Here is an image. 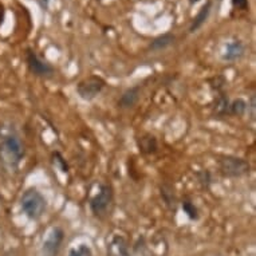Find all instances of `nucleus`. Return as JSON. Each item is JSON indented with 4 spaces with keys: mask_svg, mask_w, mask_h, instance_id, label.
<instances>
[{
    "mask_svg": "<svg viewBox=\"0 0 256 256\" xmlns=\"http://www.w3.org/2000/svg\"><path fill=\"white\" fill-rule=\"evenodd\" d=\"M26 64L28 72L36 78H42V80H51L55 76L54 66L48 63L46 59L40 58L34 50L26 51Z\"/></svg>",
    "mask_w": 256,
    "mask_h": 256,
    "instance_id": "obj_5",
    "label": "nucleus"
},
{
    "mask_svg": "<svg viewBox=\"0 0 256 256\" xmlns=\"http://www.w3.org/2000/svg\"><path fill=\"white\" fill-rule=\"evenodd\" d=\"M247 114V101L243 98H236L230 104V116L242 117Z\"/></svg>",
    "mask_w": 256,
    "mask_h": 256,
    "instance_id": "obj_16",
    "label": "nucleus"
},
{
    "mask_svg": "<svg viewBox=\"0 0 256 256\" xmlns=\"http://www.w3.org/2000/svg\"><path fill=\"white\" fill-rule=\"evenodd\" d=\"M181 208L184 210V214H186V218L189 220H198L200 218V212H198V208L194 204V202H190L189 198L184 200L181 202Z\"/></svg>",
    "mask_w": 256,
    "mask_h": 256,
    "instance_id": "obj_17",
    "label": "nucleus"
},
{
    "mask_svg": "<svg viewBox=\"0 0 256 256\" xmlns=\"http://www.w3.org/2000/svg\"><path fill=\"white\" fill-rule=\"evenodd\" d=\"M50 3H51V0H38L39 7H40L43 11H47V10H48V7H50Z\"/></svg>",
    "mask_w": 256,
    "mask_h": 256,
    "instance_id": "obj_23",
    "label": "nucleus"
},
{
    "mask_svg": "<svg viewBox=\"0 0 256 256\" xmlns=\"http://www.w3.org/2000/svg\"><path fill=\"white\" fill-rule=\"evenodd\" d=\"M24 154L26 148L20 136L14 130L0 133V165L4 170L16 172Z\"/></svg>",
    "mask_w": 256,
    "mask_h": 256,
    "instance_id": "obj_1",
    "label": "nucleus"
},
{
    "mask_svg": "<svg viewBox=\"0 0 256 256\" xmlns=\"http://www.w3.org/2000/svg\"><path fill=\"white\" fill-rule=\"evenodd\" d=\"M108 256H132L128 240L121 235L112 236L108 243Z\"/></svg>",
    "mask_w": 256,
    "mask_h": 256,
    "instance_id": "obj_9",
    "label": "nucleus"
},
{
    "mask_svg": "<svg viewBox=\"0 0 256 256\" xmlns=\"http://www.w3.org/2000/svg\"><path fill=\"white\" fill-rule=\"evenodd\" d=\"M218 172L227 178H239L251 172V165L247 160L236 156H222L218 160Z\"/></svg>",
    "mask_w": 256,
    "mask_h": 256,
    "instance_id": "obj_3",
    "label": "nucleus"
},
{
    "mask_svg": "<svg viewBox=\"0 0 256 256\" xmlns=\"http://www.w3.org/2000/svg\"><path fill=\"white\" fill-rule=\"evenodd\" d=\"M198 0H189V4L192 6V4H194V3H198Z\"/></svg>",
    "mask_w": 256,
    "mask_h": 256,
    "instance_id": "obj_25",
    "label": "nucleus"
},
{
    "mask_svg": "<svg viewBox=\"0 0 256 256\" xmlns=\"http://www.w3.org/2000/svg\"><path fill=\"white\" fill-rule=\"evenodd\" d=\"M230 98L224 92H218V97L214 100V114L218 117H224V116H230Z\"/></svg>",
    "mask_w": 256,
    "mask_h": 256,
    "instance_id": "obj_13",
    "label": "nucleus"
},
{
    "mask_svg": "<svg viewBox=\"0 0 256 256\" xmlns=\"http://www.w3.org/2000/svg\"><path fill=\"white\" fill-rule=\"evenodd\" d=\"M20 210L22 214L26 218L32 222H36L46 214L47 210V198L43 196L42 192L31 186L26 189L20 198Z\"/></svg>",
    "mask_w": 256,
    "mask_h": 256,
    "instance_id": "obj_2",
    "label": "nucleus"
},
{
    "mask_svg": "<svg viewBox=\"0 0 256 256\" xmlns=\"http://www.w3.org/2000/svg\"><path fill=\"white\" fill-rule=\"evenodd\" d=\"M248 0H232V7L234 10H239V11H247L248 10Z\"/></svg>",
    "mask_w": 256,
    "mask_h": 256,
    "instance_id": "obj_22",
    "label": "nucleus"
},
{
    "mask_svg": "<svg viewBox=\"0 0 256 256\" xmlns=\"http://www.w3.org/2000/svg\"><path fill=\"white\" fill-rule=\"evenodd\" d=\"M176 42V36L170 32H166L164 35H160L157 38H154L152 40L150 46H149V50L152 51H162L165 48H168Z\"/></svg>",
    "mask_w": 256,
    "mask_h": 256,
    "instance_id": "obj_14",
    "label": "nucleus"
},
{
    "mask_svg": "<svg viewBox=\"0 0 256 256\" xmlns=\"http://www.w3.org/2000/svg\"><path fill=\"white\" fill-rule=\"evenodd\" d=\"M137 146L142 154H153L158 149V142L154 136L144 134L137 138Z\"/></svg>",
    "mask_w": 256,
    "mask_h": 256,
    "instance_id": "obj_12",
    "label": "nucleus"
},
{
    "mask_svg": "<svg viewBox=\"0 0 256 256\" xmlns=\"http://www.w3.org/2000/svg\"><path fill=\"white\" fill-rule=\"evenodd\" d=\"M97 2H102V0H97Z\"/></svg>",
    "mask_w": 256,
    "mask_h": 256,
    "instance_id": "obj_26",
    "label": "nucleus"
},
{
    "mask_svg": "<svg viewBox=\"0 0 256 256\" xmlns=\"http://www.w3.org/2000/svg\"><path fill=\"white\" fill-rule=\"evenodd\" d=\"M51 162H52V165H54L55 168L59 169L62 173H68V170H70V166H68V161L63 157L62 153H59V152H54V153L51 154Z\"/></svg>",
    "mask_w": 256,
    "mask_h": 256,
    "instance_id": "obj_18",
    "label": "nucleus"
},
{
    "mask_svg": "<svg viewBox=\"0 0 256 256\" xmlns=\"http://www.w3.org/2000/svg\"><path fill=\"white\" fill-rule=\"evenodd\" d=\"M255 110H256V102H255V94H252L250 97V101L247 102V113L250 114L252 121H255Z\"/></svg>",
    "mask_w": 256,
    "mask_h": 256,
    "instance_id": "obj_21",
    "label": "nucleus"
},
{
    "mask_svg": "<svg viewBox=\"0 0 256 256\" xmlns=\"http://www.w3.org/2000/svg\"><path fill=\"white\" fill-rule=\"evenodd\" d=\"M140 96H141V86L136 84L132 88H126L125 92H122V96L118 100L117 105L120 109H130L138 102Z\"/></svg>",
    "mask_w": 256,
    "mask_h": 256,
    "instance_id": "obj_10",
    "label": "nucleus"
},
{
    "mask_svg": "<svg viewBox=\"0 0 256 256\" xmlns=\"http://www.w3.org/2000/svg\"><path fill=\"white\" fill-rule=\"evenodd\" d=\"M161 198H162V202L166 206H168L170 210H177V198L176 194H174V189L170 186V185H164L161 186Z\"/></svg>",
    "mask_w": 256,
    "mask_h": 256,
    "instance_id": "obj_15",
    "label": "nucleus"
},
{
    "mask_svg": "<svg viewBox=\"0 0 256 256\" xmlns=\"http://www.w3.org/2000/svg\"><path fill=\"white\" fill-rule=\"evenodd\" d=\"M210 8H212V2L208 0L206 4L200 8L198 15L194 18V20H192L190 26H189V32H190V34H194L196 31H198L202 26L206 24V22L208 20V18H210Z\"/></svg>",
    "mask_w": 256,
    "mask_h": 256,
    "instance_id": "obj_11",
    "label": "nucleus"
},
{
    "mask_svg": "<svg viewBox=\"0 0 256 256\" xmlns=\"http://www.w3.org/2000/svg\"><path fill=\"white\" fill-rule=\"evenodd\" d=\"M114 192L112 185L109 184H102L100 186V190H98L97 194H94L92 198H90V202H88V206H90V210L92 214L96 216V218H105L108 212L110 210V206L113 202Z\"/></svg>",
    "mask_w": 256,
    "mask_h": 256,
    "instance_id": "obj_4",
    "label": "nucleus"
},
{
    "mask_svg": "<svg viewBox=\"0 0 256 256\" xmlns=\"http://www.w3.org/2000/svg\"><path fill=\"white\" fill-rule=\"evenodd\" d=\"M196 178H198V184L202 185V188L210 189L214 180H212V173L210 170H198L196 173Z\"/></svg>",
    "mask_w": 256,
    "mask_h": 256,
    "instance_id": "obj_19",
    "label": "nucleus"
},
{
    "mask_svg": "<svg viewBox=\"0 0 256 256\" xmlns=\"http://www.w3.org/2000/svg\"><path fill=\"white\" fill-rule=\"evenodd\" d=\"M246 55V44L240 39H234L226 44V48L222 51V59L224 62H235L239 60Z\"/></svg>",
    "mask_w": 256,
    "mask_h": 256,
    "instance_id": "obj_8",
    "label": "nucleus"
},
{
    "mask_svg": "<svg viewBox=\"0 0 256 256\" xmlns=\"http://www.w3.org/2000/svg\"><path fill=\"white\" fill-rule=\"evenodd\" d=\"M68 256H92V250L88 244H80L78 247L70 248Z\"/></svg>",
    "mask_w": 256,
    "mask_h": 256,
    "instance_id": "obj_20",
    "label": "nucleus"
},
{
    "mask_svg": "<svg viewBox=\"0 0 256 256\" xmlns=\"http://www.w3.org/2000/svg\"><path fill=\"white\" fill-rule=\"evenodd\" d=\"M2 22H3V7L0 6V24H2Z\"/></svg>",
    "mask_w": 256,
    "mask_h": 256,
    "instance_id": "obj_24",
    "label": "nucleus"
},
{
    "mask_svg": "<svg viewBox=\"0 0 256 256\" xmlns=\"http://www.w3.org/2000/svg\"><path fill=\"white\" fill-rule=\"evenodd\" d=\"M64 242V231L62 227L51 228L42 244V256H58Z\"/></svg>",
    "mask_w": 256,
    "mask_h": 256,
    "instance_id": "obj_7",
    "label": "nucleus"
},
{
    "mask_svg": "<svg viewBox=\"0 0 256 256\" xmlns=\"http://www.w3.org/2000/svg\"><path fill=\"white\" fill-rule=\"evenodd\" d=\"M106 88V80L98 76H90L80 80L76 84V94L84 101H92L104 92Z\"/></svg>",
    "mask_w": 256,
    "mask_h": 256,
    "instance_id": "obj_6",
    "label": "nucleus"
}]
</instances>
